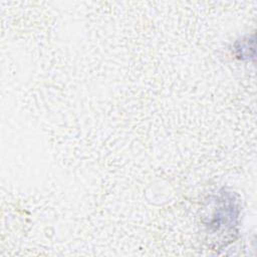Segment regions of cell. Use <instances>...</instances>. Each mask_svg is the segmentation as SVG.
<instances>
[{
	"instance_id": "cell-1",
	"label": "cell",
	"mask_w": 257,
	"mask_h": 257,
	"mask_svg": "<svg viewBox=\"0 0 257 257\" xmlns=\"http://www.w3.org/2000/svg\"><path fill=\"white\" fill-rule=\"evenodd\" d=\"M239 216V203L232 192H223L216 202V208L209 223L212 233L225 232L231 233L237 226Z\"/></svg>"
},
{
	"instance_id": "cell-2",
	"label": "cell",
	"mask_w": 257,
	"mask_h": 257,
	"mask_svg": "<svg viewBox=\"0 0 257 257\" xmlns=\"http://www.w3.org/2000/svg\"><path fill=\"white\" fill-rule=\"evenodd\" d=\"M235 49L237 52V56L241 59H249V56H252L249 52V50H254V38L252 37L249 39V36L247 38L242 39L241 41H238L235 45Z\"/></svg>"
}]
</instances>
